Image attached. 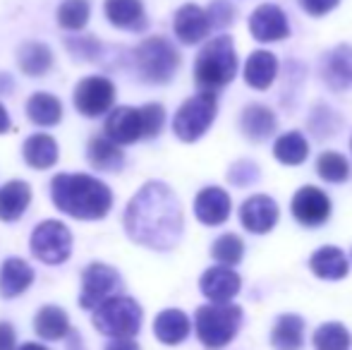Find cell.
<instances>
[{"mask_svg":"<svg viewBox=\"0 0 352 350\" xmlns=\"http://www.w3.org/2000/svg\"><path fill=\"white\" fill-rule=\"evenodd\" d=\"M185 228L182 206L166 182L151 180L137 190L125 209V230L130 240L151 250H170Z\"/></svg>","mask_w":352,"mask_h":350,"instance_id":"6da1fadb","label":"cell"},{"mask_svg":"<svg viewBox=\"0 0 352 350\" xmlns=\"http://www.w3.org/2000/svg\"><path fill=\"white\" fill-rule=\"evenodd\" d=\"M53 204L63 214L82 221H98L113 206V192L103 180L87 173H60L51 182Z\"/></svg>","mask_w":352,"mask_h":350,"instance_id":"7a4b0ae2","label":"cell"},{"mask_svg":"<svg viewBox=\"0 0 352 350\" xmlns=\"http://www.w3.org/2000/svg\"><path fill=\"white\" fill-rule=\"evenodd\" d=\"M237 72V58L232 41L228 36H216L201 48L195 63V80L204 91H216L226 87Z\"/></svg>","mask_w":352,"mask_h":350,"instance_id":"3957f363","label":"cell"},{"mask_svg":"<svg viewBox=\"0 0 352 350\" xmlns=\"http://www.w3.org/2000/svg\"><path fill=\"white\" fill-rule=\"evenodd\" d=\"M242 322V309L237 305L213 303L197 309V336L209 350H221L235 338Z\"/></svg>","mask_w":352,"mask_h":350,"instance_id":"277c9868","label":"cell"},{"mask_svg":"<svg viewBox=\"0 0 352 350\" xmlns=\"http://www.w3.org/2000/svg\"><path fill=\"white\" fill-rule=\"evenodd\" d=\"M135 65L144 82L163 85L170 82L180 67V53L166 36H151L137 46Z\"/></svg>","mask_w":352,"mask_h":350,"instance_id":"5b68a950","label":"cell"},{"mask_svg":"<svg viewBox=\"0 0 352 350\" xmlns=\"http://www.w3.org/2000/svg\"><path fill=\"white\" fill-rule=\"evenodd\" d=\"M94 327L111 338H132L142 327V307L127 295H113L96 307Z\"/></svg>","mask_w":352,"mask_h":350,"instance_id":"8992f818","label":"cell"},{"mask_svg":"<svg viewBox=\"0 0 352 350\" xmlns=\"http://www.w3.org/2000/svg\"><path fill=\"white\" fill-rule=\"evenodd\" d=\"M216 108L218 101L213 91H201L197 96L187 98L180 106V111L175 113L173 132L182 142H197L211 127L213 118H216Z\"/></svg>","mask_w":352,"mask_h":350,"instance_id":"52a82bcc","label":"cell"},{"mask_svg":"<svg viewBox=\"0 0 352 350\" xmlns=\"http://www.w3.org/2000/svg\"><path fill=\"white\" fill-rule=\"evenodd\" d=\"M29 248L34 257L41 259L43 264H63L72 252V233L60 221H41L34 228Z\"/></svg>","mask_w":352,"mask_h":350,"instance_id":"ba28073f","label":"cell"},{"mask_svg":"<svg viewBox=\"0 0 352 350\" xmlns=\"http://www.w3.org/2000/svg\"><path fill=\"white\" fill-rule=\"evenodd\" d=\"M116 101V85L108 77L94 75L74 87V108L84 118H98L111 111Z\"/></svg>","mask_w":352,"mask_h":350,"instance_id":"9c48e42d","label":"cell"},{"mask_svg":"<svg viewBox=\"0 0 352 350\" xmlns=\"http://www.w3.org/2000/svg\"><path fill=\"white\" fill-rule=\"evenodd\" d=\"M120 285V276L113 266L94 262L84 269L82 274V295H79V305L84 309H96L103 300L113 298V293Z\"/></svg>","mask_w":352,"mask_h":350,"instance_id":"30bf717a","label":"cell"},{"mask_svg":"<svg viewBox=\"0 0 352 350\" xmlns=\"http://www.w3.org/2000/svg\"><path fill=\"white\" fill-rule=\"evenodd\" d=\"M106 137L111 142H116L118 146L120 144H135L137 140H142V116L140 108L132 106H120L113 108L111 116L106 118V127H103Z\"/></svg>","mask_w":352,"mask_h":350,"instance_id":"8fae6325","label":"cell"},{"mask_svg":"<svg viewBox=\"0 0 352 350\" xmlns=\"http://www.w3.org/2000/svg\"><path fill=\"white\" fill-rule=\"evenodd\" d=\"M331 214V201L316 187L307 185L302 190H297V195L292 197V216L305 226H319L329 219Z\"/></svg>","mask_w":352,"mask_h":350,"instance_id":"7c38bea8","label":"cell"},{"mask_svg":"<svg viewBox=\"0 0 352 350\" xmlns=\"http://www.w3.org/2000/svg\"><path fill=\"white\" fill-rule=\"evenodd\" d=\"M250 32L256 41H278L290 34L287 17L276 5H261L252 12L250 17Z\"/></svg>","mask_w":352,"mask_h":350,"instance_id":"4fadbf2b","label":"cell"},{"mask_svg":"<svg viewBox=\"0 0 352 350\" xmlns=\"http://www.w3.org/2000/svg\"><path fill=\"white\" fill-rule=\"evenodd\" d=\"M240 221L252 233H269L276 226V221H278V206H276V201L271 197L254 195L242 204Z\"/></svg>","mask_w":352,"mask_h":350,"instance_id":"5bb4252c","label":"cell"},{"mask_svg":"<svg viewBox=\"0 0 352 350\" xmlns=\"http://www.w3.org/2000/svg\"><path fill=\"white\" fill-rule=\"evenodd\" d=\"M173 29H175L177 39H180L182 43H187V46L199 43L211 29L209 14H206V10H201L199 5H182L175 12Z\"/></svg>","mask_w":352,"mask_h":350,"instance_id":"9a60e30c","label":"cell"},{"mask_svg":"<svg viewBox=\"0 0 352 350\" xmlns=\"http://www.w3.org/2000/svg\"><path fill=\"white\" fill-rule=\"evenodd\" d=\"M201 293L211 300V303H228L237 295L240 290V276L228 266H213L206 271L199 281Z\"/></svg>","mask_w":352,"mask_h":350,"instance_id":"2e32d148","label":"cell"},{"mask_svg":"<svg viewBox=\"0 0 352 350\" xmlns=\"http://www.w3.org/2000/svg\"><path fill=\"white\" fill-rule=\"evenodd\" d=\"M195 214L201 223L206 226H221L230 214V197L221 187H206L197 195L195 199Z\"/></svg>","mask_w":352,"mask_h":350,"instance_id":"e0dca14e","label":"cell"},{"mask_svg":"<svg viewBox=\"0 0 352 350\" xmlns=\"http://www.w3.org/2000/svg\"><path fill=\"white\" fill-rule=\"evenodd\" d=\"M34 269L24 259L10 257L0 266V295L3 298H17L32 285Z\"/></svg>","mask_w":352,"mask_h":350,"instance_id":"ac0fdd59","label":"cell"},{"mask_svg":"<svg viewBox=\"0 0 352 350\" xmlns=\"http://www.w3.org/2000/svg\"><path fill=\"white\" fill-rule=\"evenodd\" d=\"M103 12H106L108 22L113 27L132 29V32H140V29L146 27V14H144L142 0H106Z\"/></svg>","mask_w":352,"mask_h":350,"instance_id":"d6986e66","label":"cell"},{"mask_svg":"<svg viewBox=\"0 0 352 350\" xmlns=\"http://www.w3.org/2000/svg\"><path fill=\"white\" fill-rule=\"evenodd\" d=\"M324 80L336 91L352 87V48L338 46L324 61Z\"/></svg>","mask_w":352,"mask_h":350,"instance_id":"ffe728a7","label":"cell"},{"mask_svg":"<svg viewBox=\"0 0 352 350\" xmlns=\"http://www.w3.org/2000/svg\"><path fill=\"white\" fill-rule=\"evenodd\" d=\"M87 159L89 164L96 171H106V173H113V171H120L122 164H125V156H122V149L111 142L106 135H96L89 140L87 144Z\"/></svg>","mask_w":352,"mask_h":350,"instance_id":"44dd1931","label":"cell"},{"mask_svg":"<svg viewBox=\"0 0 352 350\" xmlns=\"http://www.w3.org/2000/svg\"><path fill=\"white\" fill-rule=\"evenodd\" d=\"M32 201V187L24 180H10L0 187V221H17Z\"/></svg>","mask_w":352,"mask_h":350,"instance_id":"7402d4cb","label":"cell"},{"mask_svg":"<svg viewBox=\"0 0 352 350\" xmlns=\"http://www.w3.org/2000/svg\"><path fill=\"white\" fill-rule=\"evenodd\" d=\"M153 333L166 346H177L190 333V319L180 309H163L153 322Z\"/></svg>","mask_w":352,"mask_h":350,"instance_id":"603a6c76","label":"cell"},{"mask_svg":"<svg viewBox=\"0 0 352 350\" xmlns=\"http://www.w3.org/2000/svg\"><path fill=\"white\" fill-rule=\"evenodd\" d=\"M27 116L34 125L53 127L63 120V103L58 96L48 91H36L27 101Z\"/></svg>","mask_w":352,"mask_h":350,"instance_id":"cb8c5ba5","label":"cell"},{"mask_svg":"<svg viewBox=\"0 0 352 350\" xmlns=\"http://www.w3.org/2000/svg\"><path fill=\"white\" fill-rule=\"evenodd\" d=\"M22 154H24V161H27L32 168L46 171V168H51V166H56V161H58V142L53 140L51 135L38 132V135H32L24 142Z\"/></svg>","mask_w":352,"mask_h":350,"instance_id":"d4e9b609","label":"cell"},{"mask_svg":"<svg viewBox=\"0 0 352 350\" xmlns=\"http://www.w3.org/2000/svg\"><path fill=\"white\" fill-rule=\"evenodd\" d=\"M17 63H19V70L29 77H41L51 70L53 65V53L46 43H38V41H29L24 43L22 48L17 51Z\"/></svg>","mask_w":352,"mask_h":350,"instance_id":"484cf974","label":"cell"},{"mask_svg":"<svg viewBox=\"0 0 352 350\" xmlns=\"http://www.w3.org/2000/svg\"><path fill=\"white\" fill-rule=\"evenodd\" d=\"M276 70H278V63H276L274 53L254 51L245 65V80L254 89H269L271 82L276 80Z\"/></svg>","mask_w":352,"mask_h":350,"instance_id":"4316f807","label":"cell"},{"mask_svg":"<svg viewBox=\"0 0 352 350\" xmlns=\"http://www.w3.org/2000/svg\"><path fill=\"white\" fill-rule=\"evenodd\" d=\"M34 329H36L38 336L46 338V341H58V338L65 336L67 329H70V319H67L65 309L56 307V305H46V307L38 309L36 317H34Z\"/></svg>","mask_w":352,"mask_h":350,"instance_id":"83f0119b","label":"cell"},{"mask_svg":"<svg viewBox=\"0 0 352 350\" xmlns=\"http://www.w3.org/2000/svg\"><path fill=\"white\" fill-rule=\"evenodd\" d=\"M311 271L326 281L343 278L348 274V259L338 248H321L311 254Z\"/></svg>","mask_w":352,"mask_h":350,"instance_id":"f1b7e54d","label":"cell"},{"mask_svg":"<svg viewBox=\"0 0 352 350\" xmlns=\"http://www.w3.org/2000/svg\"><path fill=\"white\" fill-rule=\"evenodd\" d=\"M242 130L250 140L259 142L271 137V132L276 130V118L269 108L264 106H250L242 113Z\"/></svg>","mask_w":352,"mask_h":350,"instance_id":"f546056e","label":"cell"},{"mask_svg":"<svg viewBox=\"0 0 352 350\" xmlns=\"http://www.w3.org/2000/svg\"><path fill=\"white\" fill-rule=\"evenodd\" d=\"M302 331H305V324L295 314H283L276 322L274 333H271V341L274 348L278 350H297L302 346Z\"/></svg>","mask_w":352,"mask_h":350,"instance_id":"4dcf8cb0","label":"cell"},{"mask_svg":"<svg viewBox=\"0 0 352 350\" xmlns=\"http://www.w3.org/2000/svg\"><path fill=\"white\" fill-rule=\"evenodd\" d=\"M307 151H309V146H307V140L300 132H287V135H283L274 146L276 159L285 166L302 164V161L307 159Z\"/></svg>","mask_w":352,"mask_h":350,"instance_id":"1f68e13d","label":"cell"},{"mask_svg":"<svg viewBox=\"0 0 352 350\" xmlns=\"http://www.w3.org/2000/svg\"><path fill=\"white\" fill-rule=\"evenodd\" d=\"M89 14H91L89 0H65V3L58 8L56 17L63 29H67V32H79V29L87 27Z\"/></svg>","mask_w":352,"mask_h":350,"instance_id":"d6a6232c","label":"cell"},{"mask_svg":"<svg viewBox=\"0 0 352 350\" xmlns=\"http://www.w3.org/2000/svg\"><path fill=\"white\" fill-rule=\"evenodd\" d=\"M316 350H348L350 348V333L343 324H324L314 333Z\"/></svg>","mask_w":352,"mask_h":350,"instance_id":"836d02e7","label":"cell"},{"mask_svg":"<svg viewBox=\"0 0 352 350\" xmlns=\"http://www.w3.org/2000/svg\"><path fill=\"white\" fill-rule=\"evenodd\" d=\"M211 254H213V259L221 262L223 266H235L242 259V254H245V245H242V240L237 238V235L228 233V235H221V238L213 243Z\"/></svg>","mask_w":352,"mask_h":350,"instance_id":"e575fe53","label":"cell"},{"mask_svg":"<svg viewBox=\"0 0 352 350\" xmlns=\"http://www.w3.org/2000/svg\"><path fill=\"white\" fill-rule=\"evenodd\" d=\"M316 171H319V175L324 177V180L343 182L350 173V166H348V161H345V156L326 151V154H321V159L316 161Z\"/></svg>","mask_w":352,"mask_h":350,"instance_id":"d590c367","label":"cell"},{"mask_svg":"<svg viewBox=\"0 0 352 350\" xmlns=\"http://www.w3.org/2000/svg\"><path fill=\"white\" fill-rule=\"evenodd\" d=\"M140 116H142L144 137H156L161 132L163 122H166V111H163L161 103H146V106H142Z\"/></svg>","mask_w":352,"mask_h":350,"instance_id":"8d00e7d4","label":"cell"},{"mask_svg":"<svg viewBox=\"0 0 352 350\" xmlns=\"http://www.w3.org/2000/svg\"><path fill=\"white\" fill-rule=\"evenodd\" d=\"M206 14H209L211 24H218V27H221V24H230L232 10H230V5H228V3H221V0H218V3L211 5V10Z\"/></svg>","mask_w":352,"mask_h":350,"instance_id":"74e56055","label":"cell"},{"mask_svg":"<svg viewBox=\"0 0 352 350\" xmlns=\"http://www.w3.org/2000/svg\"><path fill=\"white\" fill-rule=\"evenodd\" d=\"M302 5H305V10L309 14H316V17H321V14L331 12V10L338 5V0H302Z\"/></svg>","mask_w":352,"mask_h":350,"instance_id":"f35d334b","label":"cell"},{"mask_svg":"<svg viewBox=\"0 0 352 350\" xmlns=\"http://www.w3.org/2000/svg\"><path fill=\"white\" fill-rule=\"evenodd\" d=\"M0 350H14V329L8 322H0Z\"/></svg>","mask_w":352,"mask_h":350,"instance_id":"ab89813d","label":"cell"},{"mask_svg":"<svg viewBox=\"0 0 352 350\" xmlns=\"http://www.w3.org/2000/svg\"><path fill=\"white\" fill-rule=\"evenodd\" d=\"M106 350H140V346L132 338H113L106 346Z\"/></svg>","mask_w":352,"mask_h":350,"instance_id":"60d3db41","label":"cell"},{"mask_svg":"<svg viewBox=\"0 0 352 350\" xmlns=\"http://www.w3.org/2000/svg\"><path fill=\"white\" fill-rule=\"evenodd\" d=\"M8 130H10V116H8V111H5L3 103H0V135Z\"/></svg>","mask_w":352,"mask_h":350,"instance_id":"b9f144b4","label":"cell"},{"mask_svg":"<svg viewBox=\"0 0 352 350\" xmlns=\"http://www.w3.org/2000/svg\"><path fill=\"white\" fill-rule=\"evenodd\" d=\"M8 91H12V80H10V75L0 72V94H8Z\"/></svg>","mask_w":352,"mask_h":350,"instance_id":"7bdbcfd3","label":"cell"},{"mask_svg":"<svg viewBox=\"0 0 352 350\" xmlns=\"http://www.w3.org/2000/svg\"><path fill=\"white\" fill-rule=\"evenodd\" d=\"M17 350H48V348L38 346V343H24V346H22V348H17Z\"/></svg>","mask_w":352,"mask_h":350,"instance_id":"ee69618b","label":"cell"}]
</instances>
